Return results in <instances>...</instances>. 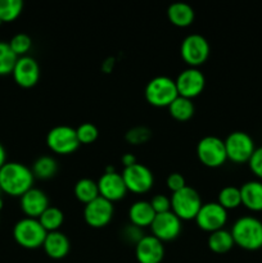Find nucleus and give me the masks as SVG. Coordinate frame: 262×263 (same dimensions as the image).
I'll list each match as a JSON object with an SVG mask.
<instances>
[{
	"instance_id": "1",
	"label": "nucleus",
	"mask_w": 262,
	"mask_h": 263,
	"mask_svg": "<svg viewBox=\"0 0 262 263\" xmlns=\"http://www.w3.org/2000/svg\"><path fill=\"white\" fill-rule=\"evenodd\" d=\"M33 176L31 168L20 162H7L0 168V189L12 197H22L33 187Z\"/></svg>"
},
{
	"instance_id": "2",
	"label": "nucleus",
	"mask_w": 262,
	"mask_h": 263,
	"mask_svg": "<svg viewBox=\"0 0 262 263\" xmlns=\"http://www.w3.org/2000/svg\"><path fill=\"white\" fill-rule=\"evenodd\" d=\"M234 243L246 251L262 248V221L254 216H241L230 230Z\"/></svg>"
},
{
	"instance_id": "3",
	"label": "nucleus",
	"mask_w": 262,
	"mask_h": 263,
	"mask_svg": "<svg viewBox=\"0 0 262 263\" xmlns=\"http://www.w3.org/2000/svg\"><path fill=\"white\" fill-rule=\"evenodd\" d=\"M48 231L43 228L39 218L23 217L17 221L13 228V238L26 249H36L43 247Z\"/></svg>"
},
{
	"instance_id": "4",
	"label": "nucleus",
	"mask_w": 262,
	"mask_h": 263,
	"mask_svg": "<svg viewBox=\"0 0 262 263\" xmlns=\"http://www.w3.org/2000/svg\"><path fill=\"white\" fill-rule=\"evenodd\" d=\"M144 94L146 102L154 107H169L179 97L175 80L169 76H156L149 80Z\"/></svg>"
},
{
	"instance_id": "5",
	"label": "nucleus",
	"mask_w": 262,
	"mask_h": 263,
	"mask_svg": "<svg viewBox=\"0 0 262 263\" xmlns=\"http://www.w3.org/2000/svg\"><path fill=\"white\" fill-rule=\"evenodd\" d=\"M202 204L199 193L188 185L171 195V211L181 221L194 220Z\"/></svg>"
},
{
	"instance_id": "6",
	"label": "nucleus",
	"mask_w": 262,
	"mask_h": 263,
	"mask_svg": "<svg viewBox=\"0 0 262 263\" xmlns=\"http://www.w3.org/2000/svg\"><path fill=\"white\" fill-rule=\"evenodd\" d=\"M197 156L200 163L216 168L228 161L225 143L218 136L208 135L200 139L197 144Z\"/></svg>"
},
{
	"instance_id": "7",
	"label": "nucleus",
	"mask_w": 262,
	"mask_h": 263,
	"mask_svg": "<svg viewBox=\"0 0 262 263\" xmlns=\"http://www.w3.org/2000/svg\"><path fill=\"white\" fill-rule=\"evenodd\" d=\"M46 145L57 154L73 153L80 146L76 128L68 125L54 126L46 135Z\"/></svg>"
},
{
	"instance_id": "8",
	"label": "nucleus",
	"mask_w": 262,
	"mask_h": 263,
	"mask_svg": "<svg viewBox=\"0 0 262 263\" xmlns=\"http://www.w3.org/2000/svg\"><path fill=\"white\" fill-rule=\"evenodd\" d=\"M180 54L188 66L198 68L210 57V44L200 33H190L182 40Z\"/></svg>"
},
{
	"instance_id": "9",
	"label": "nucleus",
	"mask_w": 262,
	"mask_h": 263,
	"mask_svg": "<svg viewBox=\"0 0 262 263\" xmlns=\"http://www.w3.org/2000/svg\"><path fill=\"white\" fill-rule=\"evenodd\" d=\"M223 143H225L228 159L235 163L248 162L256 149L252 136L244 131H233L226 136Z\"/></svg>"
},
{
	"instance_id": "10",
	"label": "nucleus",
	"mask_w": 262,
	"mask_h": 263,
	"mask_svg": "<svg viewBox=\"0 0 262 263\" xmlns=\"http://www.w3.org/2000/svg\"><path fill=\"white\" fill-rule=\"evenodd\" d=\"M194 220L198 228L208 233H213L223 229V226L226 225L228 211L217 202L203 203Z\"/></svg>"
},
{
	"instance_id": "11",
	"label": "nucleus",
	"mask_w": 262,
	"mask_h": 263,
	"mask_svg": "<svg viewBox=\"0 0 262 263\" xmlns=\"http://www.w3.org/2000/svg\"><path fill=\"white\" fill-rule=\"evenodd\" d=\"M122 179L126 187L136 194H143L152 189L154 182V176L152 170L145 164L136 162L133 166L125 167L122 171Z\"/></svg>"
},
{
	"instance_id": "12",
	"label": "nucleus",
	"mask_w": 262,
	"mask_h": 263,
	"mask_svg": "<svg viewBox=\"0 0 262 263\" xmlns=\"http://www.w3.org/2000/svg\"><path fill=\"white\" fill-rule=\"evenodd\" d=\"M177 92L180 97L193 99L203 91L205 86V77L199 68L188 67L182 69L175 79Z\"/></svg>"
},
{
	"instance_id": "13",
	"label": "nucleus",
	"mask_w": 262,
	"mask_h": 263,
	"mask_svg": "<svg viewBox=\"0 0 262 263\" xmlns=\"http://www.w3.org/2000/svg\"><path fill=\"white\" fill-rule=\"evenodd\" d=\"M115 213L113 203L103 197L95 198L84 207V218L86 223L91 228H104L110 222Z\"/></svg>"
},
{
	"instance_id": "14",
	"label": "nucleus",
	"mask_w": 262,
	"mask_h": 263,
	"mask_svg": "<svg viewBox=\"0 0 262 263\" xmlns=\"http://www.w3.org/2000/svg\"><path fill=\"white\" fill-rule=\"evenodd\" d=\"M152 235L161 241H170L176 239L181 233V220L172 211L157 213L151 225Z\"/></svg>"
},
{
	"instance_id": "15",
	"label": "nucleus",
	"mask_w": 262,
	"mask_h": 263,
	"mask_svg": "<svg viewBox=\"0 0 262 263\" xmlns=\"http://www.w3.org/2000/svg\"><path fill=\"white\" fill-rule=\"evenodd\" d=\"M13 79L21 87L35 86L40 79V67L38 61L30 55L20 57L13 68Z\"/></svg>"
},
{
	"instance_id": "16",
	"label": "nucleus",
	"mask_w": 262,
	"mask_h": 263,
	"mask_svg": "<svg viewBox=\"0 0 262 263\" xmlns=\"http://www.w3.org/2000/svg\"><path fill=\"white\" fill-rule=\"evenodd\" d=\"M98 189H99L100 197L105 198L109 202L122 199L127 193L125 181L122 175L118 172H104L98 180Z\"/></svg>"
},
{
	"instance_id": "17",
	"label": "nucleus",
	"mask_w": 262,
	"mask_h": 263,
	"mask_svg": "<svg viewBox=\"0 0 262 263\" xmlns=\"http://www.w3.org/2000/svg\"><path fill=\"white\" fill-rule=\"evenodd\" d=\"M135 257L139 263H161L164 257L163 241L153 235H144L136 243Z\"/></svg>"
},
{
	"instance_id": "18",
	"label": "nucleus",
	"mask_w": 262,
	"mask_h": 263,
	"mask_svg": "<svg viewBox=\"0 0 262 263\" xmlns=\"http://www.w3.org/2000/svg\"><path fill=\"white\" fill-rule=\"evenodd\" d=\"M21 210L26 217L39 218L41 213L49 207V198L45 193L38 187H31L21 197Z\"/></svg>"
},
{
	"instance_id": "19",
	"label": "nucleus",
	"mask_w": 262,
	"mask_h": 263,
	"mask_svg": "<svg viewBox=\"0 0 262 263\" xmlns=\"http://www.w3.org/2000/svg\"><path fill=\"white\" fill-rule=\"evenodd\" d=\"M43 248L50 258L62 259L69 253L71 243H69L68 236L62 231H51V233L46 234Z\"/></svg>"
},
{
	"instance_id": "20",
	"label": "nucleus",
	"mask_w": 262,
	"mask_h": 263,
	"mask_svg": "<svg viewBox=\"0 0 262 263\" xmlns=\"http://www.w3.org/2000/svg\"><path fill=\"white\" fill-rule=\"evenodd\" d=\"M241 204L253 212L262 211V181L251 180L241 185L240 187Z\"/></svg>"
},
{
	"instance_id": "21",
	"label": "nucleus",
	"mask_w": 262,
	"mask_h": 263,
	"mask_svg": "<svg viewBox=\"0 0 262 263\" xmlns=\"http://www.w3.org/2000/svg\"><path fill=\"white\" fill-rule=\"evenodd\" d=\"M156 215L157 213L154 212L151 202H148V200H136L131 204L130 210H128L130 222L140 229L151 226Z\"/></svg>"
},
{
	"instance_id": "22",
	"label": "nucleus",
	"mask_w": 262,
	"mask_h": 263,
	"mask_svg": "<svg viewBox=\"0 0 262 263\" xmlns=\"http://www.w3.org/2000/svg\"><path fill=\"white\" fill-rule=\"evenodd\" d=\"M167 17L172 25L177 27H186L194 21L195 12L192 5L188 3L176 2L170 4V7L167 8Z\"/></svg>"
},
{
	"instance_id": "23",
	"label": "nucleus",
	"mask_w": 262,
	"mask_h": 263,
	"mask_svg": "<svg viewBox=\"0 0 262 263\" xmlns=\"http://www.w3.org/2000/svg\"><path fill=\"white\" fill-rule=\"evenodd\" d=\"M207 244L211 251L215 252V253L222 254L230 251L235 243H234L233 235H231L230 231L225 230V229H220V230L210 233Z\"/></svg>"
},
{
	"instance_id": "24",
	"label": "nucleus",
	"mask_w": 262,
	"mask_h": 263,
	"mask_svg": "<svg viewBox=\"0 0 262 263\" xmlns=\"http://www.w3.org/2000/svg\"><path fill=\"white\" fill-rule=\"evenodd\" d=\"M33 176L40 180H48L55 176L58 172V162L51 156H41L33 162L31 168Z\"/></svg>"
},
{
	"instance_id": "25",
	"label": "nucleus",
	"mask_w": 262,
	"mask_h": 263,
	"mask_svg": "<svg viewBox=\"0 0 262 263\" xmlns=\"http://www.w3.org/2000/svg\"><path fill=\"white\" fill-rule=\"evenodd\" d=\"M74 197L82 202L84 204H87L91 200H94L95 198L99 197V189H98V182L94 181L91 179H80L79 181L74 184L73 187Z\"/></svg>"
},
{
	"instance_id": "26",
	"label": "nucleus",
	"mask_w": 262,
	"mask_h": 263,
	"mask_svg": "<svg viewBox=\"0 0 262 263\" xmlns=\"http://www.w3.org/2000/svg\"><path fill=\"white\" fill-rule=\"evenodd\" d=\"M167 108H169L170 115L177 121L190 120L193 117V115H194L195 110L192 99L180 97V95Z\"/></svg>"
},
{
	"instance_id": "27",
	"label": "nucleus",
	"mask_w": 262,
	"mask_h": 263,
	"mask_svg": "<svg viewBox=\"0 0 262 263\" xmlns=\"http://www.w3.org/2000/svg\"><path fill=\"white\" fill-rule=\"evenodd\" d=\"M39 221H40L43 228L45 229L48 233L58 231L64 221V215L63 212H62V210H59L58 207L49 205V207L41 213V216L39 217Z\"/></svg>"
},
{
	"instance_id": "28",
	"label": "nucleus",
	"mask_w": 262,
	"mask_h": 263,
	"mask_svg": "<svg viewBox=\"0 0 262 263\" xmlns=\"http://www.w3.org/2000/svg\"><path fill=\"white\" fill-rule=\"evenodd\" d=\"M217 203H220L226 211L238 208L241 204L240 189L234 186V185H229V186L222 187L220 190V193H218Z\"/></svg>"
},
{
	"instance_id": "29",
	"label": "nucleus",
	"mask_w": 262,
	"mask_h": 263,
	"mask_svg": "<svg viewBox=\"0 0 262 263\" xmlns=\"http://www.w3.org/2000/svg\"><path fill=\"white\" fill-rule=\"evenodd\" d=\"M22 9V0H0V21L3 23L13 22L20 17Z\"/></svg>"
},
{
	"instance_id": "30",
	"label": "nucleus",
	"mask_w": 262,
	"mask_h": 263,
	"mask_svg": "<svg viewBox=\"0 0 262 263\" xmlns=\"http://www.w3.org/2000/svg\"><path fill=\"white\" fill-rule=\"evenodd\" d=\"M18 57L13 53L9 44L0 41V76H7L13 72Z\"/></svg>"
},
{
	"instance_id": "31",
	"label": "nucleus",
	"mask_w": 262,
	"mask_h": 263,
	"mask_svg": "<svg viewBox=\"0 0 262 263\" xmlns=\"http://www.w3.org/2000/svg\"><path fill=\"white\" fill-rule=\"evenodd\" d=\"M8 44H9L13 53L20 58V57L27 55L31 46H32V40H31V37L27 35V33L21 32V33H15V35L10 39V41Z\"/></svg>"
},
{
	"instance_id": "32",
	"label": "nucleus",
	"mask_w": 262,
	"mask_h": 263,
	"mask_svg": "<svg viewBox=\"0 0 262 263\" xmlns=\"http://www.w3.org/2000/svg\"><path fill=\"white\" fill-rule=\"evenodd\" d=\"M152 138V131L145 126H135L126 133L125 139L133 145H140Z\"/></svg>"
},
{
	"instance_id": "33",
	"label": "nucleus",
	"mask_w": 262,
	"mask_h": 263,
	"mask_svg": "<svg viewBox=\"0 0 262 263\" xmlns=\"http://www.w3.org/2000/svg\"><path fill=\"white\" fill-rule=\"evenodd\" d=\"M76 134L80 144H91L98 139L99 131L94 123L84 122L76 128Z\"/></svg>"
},
{
	"instance_id": "34",
	"label": "nucleus",
	"mask_w": 262,
	"mask_h": 263,
	"mask_svg": "<svg viewBox=\"0 0 262 263\" xmlns=\"http://www.w3.org/2000/svg\"><path fill=\"white\" fill-rule=\"evenodd\" d=\"M121 236H122V239L125 241H127V243H134L136 246V243L144 236L143 229L138 228V226L133 225V223L130 222L127 223V225H125V228L122 229Z\"/></svg>"
},
{
	"instance_id": "35",
	"label": "nucleus",
	"mask_w": 262,
	"mask_h": 263,
	"mask_svg": "<svg viewBox=\"0 0 262 263\" xmlns=\"http://www.w3.org/2000/svg\"><path fill=\"white\" fill-rule=\"evenodd\" d=\"M152 208L156 213H163L171 211V198L164 194H156L151 200Z\"/></svg>"
},
{
	"instance_id": "36",
	"label": "nucleus",
	"mask_w": 262,
	"mask_h": 263,
	"mask_svg": "<svg viewBox=\"0 0 262 263\" xmlns=\"http://www.w3.org/2000/svg\"><path fill=\"white\" fill-rule=\"evenodd\" d=\"M249 168L258 179L262 180V145L254 149L253 154L248 161Z\"/></svg>"
},
{
	"instance_id": "37",
	"label": "nucleus",
	"mask_w": 262,
	"mask_h": 263,
	"mask_svg": "<svg viewBox=\"0 0 262 263\" xmlns=\"http://www.w3.org/2000/svg\"><path fill=\"white\" fill-rule=\"evenodd\" d=\"M166 184H167V187H169L170 190H172V193L179 192V190H181L182 187L186 186L185 177L182 176L181 174H179V172H172V174H170L169 176H167Z\"/></svg>"
},
{
	"instance_id": "38",
	"label": "nucleus",
	"mask_w": 262,
	"mask_h": 263,
	"mask_svg": "<svg viewBox=\"0 0 262 263\" xmlns=\"http://www.w3.org/2000/svg\"><path fill=\"white\" fill-rule=\"evenodd\" d=\"M121 162H122L123 166L128 167V166H133V164L136 163V158L134 154L125 153L122 157H121Z\"/></svg>"
},
{
	"instance_id": "39",
	"label": "nucleus",
	"mask_w": 262,
	"mask_h": 263,
	"mask_svg": "<svg viewBox=\"0 0 262 263\" xmlns=\"http://www.w3.org/2000/svg\"><path fill=\"white\" fill-rule=\"evenodd\" d=\"M5 163H7V153H5V149L4 146H3V144L0 143V168H2Z\"/></svg>"
},
{
	"instance_id": "40",
	"label": "nucleus",
	"mask_w": 262,
	"mask_h": 263,
	"mask_svg": "<svg viewBox=\"0 0 262 263\" xmlns=\"http://www.w3.org/2000/svg\"><path fill=\"white\" fill-rule=\"evenodd\" d=\"M113 64H115V59L113 58H108L107 61L103 63V69H104L105 72H110L113 68Z\"/></svg>"
},
{
	"instance_id": "41",
	"label": "nucleus",
	"mask_w": 262,
	"mask_h": 263,
	"mask_svg": "<svg viewBox=\"0 0 262 263\" xmlns=\"http://www.w3.org/2000/svg\"><path fill=\"white\" fill-rule=\"evenodd\" d=\"M3 207H4V200H3V198L0 197V211L3 210Z\"/></svg>"
},
{
	"instance_id": "42",
	"label": "nucleus",
	"mask_w": 262,
	"mask_h": 263,
	"mask_svg": "<svg viewBox=\"0 0 262 263\" xmlns=\"http://www.w3.org/2000/svg\"><path fill=\"white\" fill-rule=\"evenodd\" d=\"M2 193H3V192H2V189H0V197H2Z\"/></svg>"
}]
</instances>
